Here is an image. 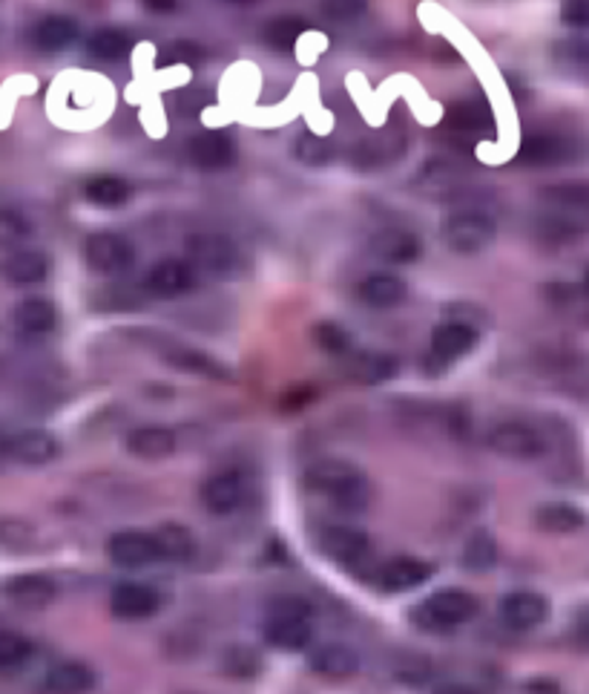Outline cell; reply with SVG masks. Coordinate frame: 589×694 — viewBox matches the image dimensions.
<instances>
[{"label": "cell", "instance_id": "obj_1", "mask_svg": "<svg viewBox=\"0 0 589 694\" xmlns=\"http://www.w3.org/2000/svg\"><path fill=\"white\" fill-rule=\"evenodd\" d=\"M305 488L317 493V496L328 499L340 507L357 510L366 507L371 499V484L366 479V472L354 464L343 462V458H325L317 462L313 467L305 470Z\"/></svg>", "mask_w": 589, "mask_h": 694}, {"label": "cell", "instance_id": "obj_2", "mask_svg": "<svg viewBox=\"0 0 589 694\" xmlns=\"http://www.w3.org/2000/svg\"><path fill=\"white\" fill-rule=\"evenodd\" d=\"M265 640L285 652H299L313 640V611L311 605L285 596L268 608L265 617Z\"/></svg>", "mask_w": 589, "mask_h": 694}, {"label": "cell", "instance_id": "obj_3", "mask_svg": "<svg viewBox=\"0 0 589 694\" xmlns=\"http://www.w3.org/2000/svg\"><path fill=\"white\" fill-rule=\"evenodd\" d=\"M477 614V600L466 591H437L420 603L411 614V620L418 622L420 629L434 631V634H443V631L458 629V626H466L469 620H475Z\"/></svg>", "mask_w": 589, "mask_h": 694}, {"label": "cell", "instance_id": "obj_4", "mask_svg": "<svg viewBox=\"0 0 589 694\" xmlns=\"http://www.w3.org/2000/svg\"><path fill=\"white\" fill-rule=\"evenodd\" d=\"M84 260L90 265V272L115 277V274L130 272L132 263H136V249L121 234L99 231L84 240Z\"/></svg>", "mask_w": 589, "mask_h": 694}, {"label": "cell", "instance_id": "obj_5", "mask_svg": "<svg viewBox=\"0 0 589 694\" xmlns=\"http://www.w3.org/2000/svg\"><path fill=\"white\" fill-rule=\"evenodd\" d=\"M495 223L481 211H458L443 223V240L454 254H477L495 240Z\"/></svg>", "mask_w": 589, "mask_h": 694}, {"label": "cell", "instance_id": "obj_6", "mask_svg": "<svg viewBox=\"0 0 589 694\" xmlns=\"http://www.w3.org/2000/svg\"><path fill=\"white\" fill-rule=\"evenodd\" d=\"M489 446L503 458H512V462H533V458H540L547 453L543 436L535 427L521 421L498 424L489 432Z\"/></svg>", "mask_w": 589, "mask_h": 694}, {"label": "cell", "instance_id": "obj_7", "mask_svg": "<svg viewBox=\"0 0 589 694\" xmlns=\"http://www.w3.org/2000/svg\"><path fill=\"white\" fill-rule=\"evenodd\" d=\"M247 493H251V481H247L245 472L221 470L202 484V505L214 516H228V513L245 505Z\"/></svg>", "mask_w": 589, "mask_h": 694}, {"label": "cell", "instance_id": "obj_8", "mask_svg": "<svg viewBox=\"0 0 589 694\" xmlns=\"http://www.w3.org/2000/svg\"><path fill=\"white\" fill-rule=\"evenodd\" d=\"M320 551L331 563L343 568H357L369 559V537L348 525H328L320 530Z\"/></svg>", "mask_w": 589, "mask_h": 694}, {"label": "cell", "instance_id": "obj_9", "mask_svg": "<svg viewBox=\"0 0 589 694\" xmlns=\"http://www.w3.org/2000/svg\"><path fill=\"white\" fill-rule=\"evenodd\" d=\"M193 282H196V272L184 260H162L144 274V291L156 300L181 298L193 289Z\"/></svg>", "mask_w": 589, "mask_h": 694}, {"label": "cell", "instance_id": "obj_10", "mask_svg": "<svg viewBox=\"0 0 589 694\" xmlns=\"http://www.w3.org/2000/svg\"><path fill=\"white\" fill-rule=\"evenodd\" d=\"M188 254L193 260V268L210 274H228L236 268L239 251L236 245L221 237V234H199L188 240Z\"/></svg>", "mask_w": 589, "mask_h": 694}, {"label": "cell", "instance_id": "obj_11", "mask_svg": "<svg viewBox=\"0 0 589 694\" xmlns=\"http://www.w3.org/2000/svg\"><path fill=\"white\" fill-rule=\"evenodd\" d=\"M107 556L118 568H148L158 563L156 539L144 530H118L110 537Z\"/></svg>", "mask_w": 589, "mask_h": 694}, {"label": "cell", "instance_id": "obj_12", "mask_svg": "<svg viewBox=\"0 0 589 694\" xmlns=\"http://www.w3.org/2000/svg\"><path fill=\"white\" fill-rule=\"evenodd\" d=\"M158 605H162L158 591L144 582H118L110 594V611L118 620H148L158 611Z\"/></svg>", "mask_w": 589, "mask_h": 694}, {"label": "cell", "instance_id": "obj_13", "mask_svg": "<svg viewBox=\"0 0 589 694\" xmlns=\"http://www.w3.org/2000/svg\"><path fill=\"white\" fill-rule=\"evenodd\" d=\"M3 453L17 464H26V467H43V464L55 462L57 453H61V444L52 432L47 430H21L15 432L12 439H7L3 444Z\"/></svg>", "mask_w": 589, "mask_h": 694}, {"label": "cell", "instance_id": "obj_14", "mask_svg": "<svg viewBox=\"0 0 589 694\" xmlns=\"http://www.w3.org/2000/svg\"><path fill=\"white\" fill-rule=\"evenodd\" d=\"M477 346V329L472 323L449 320L440 323L432 335V361L434 364H451L458 357L469 355Z\"/></svg>", "mask_w": 589, "mask_h": 694}, {"label": "cell", "instance_id": "obj_15", "mask_svg": "<svg viewBox=\"0 0 589 694\" xmlns=\"http://www.w3.org/2000/svg\"><path fill=\"white\" fill-rule=\"evenodd\" d=\"M500 614L503 620L517 631L538 629L549 620V600L547 596L535 594V591H512L503 596L500 603Z\"/></svg>", "mask_w": 589, "mask_h": 694}, {"label": "cell", "instance_id": "obj_16", "mask_svg": "<svg viewBox=\"0 0 589 694\" xmlns=\"http://www.w3.org/2000/svg\"><path fill=\"white\" fill-rule=\"evenodd\" d=\"M432 577V565L423 563V559H414V556H397V559H388V563L380 568L376 573V585L388 591V594H402V591H414L426 579Z\"/></svg>", "mask_w": 589, "mask_h": 694}, {"label": "cell", "instance_id": "obj_17", "mask_svg": "<svg viewBox=\"0 0 589 694\" xmlns=\"http://www.w3.org/2000/svg\"><path fill=\"white\" fill-rule=\"evenodd\" d=\"M575 153V144L555 133H529L521 148H517V162L524 165H558Z\"/></svg>", "mask_w": 589, "mask_h": 694}, {"label": "cell", "instance_id": "obj_18", "mask_svg": "<svg viewBox=\"0 0 589 694\" xmlns=\"http://www.w3.org/2000/svg\"><path fill=\"white\" fill-rule=\"evenodd\" d=\"M50 274V256L38 249H21L0 263V277L12 286H38Z\"/></svg>", "mask_w": 589, "mask_h": 694}, {"label": "cell", "instance_id": "obj_19", "mask_svg": "<svg viewBox=\"0 0 589 694\" xmlns=\"http://www.w3.org/2000/svg\"><path fill=\"white\" fill-rule=\"evenodd\" d=\"M3 594L17 608L38 611V608H47V605L55 603L57 591L52 585V579L41 577V573H21V577L9 579L7 585H3Z\"/></svg>", "mask_w": 589, "mask_h": 694}, {"label": "cell", "instance_id": "obj_20", "mask_svg": "<svg viewBox=\"0 0 589 694\" xmlns=\"http://www.w3.org/2000/svg\"><path fill=\"white\" fill-rule=\"evenodd\" d=\"M188 156L193 159V165L205 167V171H221V167H228L233 162L236 148H233L228 133L207 130L190 139Z\"/></svg>", "mask_w": 589, "mask_h": 694}, {"label": "cell", "instance_id": "obj_21", "mask_svg": "<svg viewBox=\"0 0 589 694\" xmlns=\"http://www.w3.org/2000/svg\"><path fill=\"white\" fill-rule=\"evenodd\" d=\"M127 453L141 458V462H162L167 455L176 453V432L167 430V427H158V424H150V427H139L127 436Z\"/></svg>", "mask_w": 589, "mask_h": 694}, {"label": "cell", "instance_id": "obj_22", "mask_svg": "<svg viewBox=\"0 0 589 694\" xmlns=\"http://www.w3.org/2000/svg\"><path fill=\"white\" fill-rule=\"evenodd\" d=\"M78 38H81V29H78V24H75L73 17H64V15L41 17V21L33 26V33H29V41H33V47L41 52L69 50V47L78 41Z\"/></svg>", "mask_w": 589, "mask_h": 694}, {"label": "cell", "instance_id": "obj_23", "mask_svg": "<svg viewBox=\"0 0 589 694\" xmlns=\"http://www.w3.org/2000/svg\"><path fill=\"white\" fill-rule=\"evenodd\" d=\"M308 666H311L320 678L343 680L357 671V666H360V654L345 643H325L320 645V648H313L311 657H308Z\"/></svg>", "mask_w": 589, "mask_h": 694}, {"label": "cell", "instance_id": "obj_24", "mask_svg": "<svg viewBox=\"0 0 589 694\" xmlns=\"http://www.w3.org/2000/svg\"><path fill=\"white\" fill-rule=\"evenodd\" d=\"M357 298L371 308H394L409 298V286L397 274H371L357 286Z\"/></svg>", "mask_w": 589, "mask_h": 694}, {"label": "cell", "instance_id": "obj_25", "mask_svg": "<svg viewBox=\"0 0 589 694\" xmlns=\"http://www.w3.org/2000/svg\"><path fill=\"white\" fill-rule=\"evenodd\" d=\"M371 254L380 256L383 263L406 265L418 260L420 240L406 228H383L371 237Z\"/></svg>", "mask_w": 589, "mask_h": 694}, {"label": "cell", "instance_id": "obj_26", "mask_svg": "<svg viewBox=\"0 0 589 694\" xmlns=\"http://www.w3.org/2000/svg\"><path fill=\"white\" fill-rule=\"evenodd\" d=\"M12 326H15L21 335H29V338H41V335H50L57 323V312L50 300L43 298H29L21 300L15 308H12Z\"/></svg>", "mask_w": 589, "mask_h": 694}, {"label": "cell", "instance_id": "obj_27", "mask_svg": "<svg viewBox=\"0 0 589 694\" xmlns=\"http://www.w3.org/2000/svg\"><path fill=\"white\" fill-rule=\"evenodd\" d=\"M43 686H47L50 694H87L95 686V674H92L90 666H84V663L64 660L47 671Z\"/></svg>", "mask_w": 589, "mask_h": 694}, {"label": "cell", "instance_id": "obj_28", "mask_svg": "<svg viewBox=\"0 0 589 694\" xmlns=\"http://www.w3.org/2000/svg\"><path fill=\"white\" fill-rule=\"evenodd\" d=\"M84 197L87 202L95 207H107V211H115V207H124L132 199V188L130 182H124L121 176L113 174H101L92 176L84 182Z\"/></svg>", "mask_w": 589, "mask_h": 694}, {"label": "cell", "instance_id": "obj_29", "mask_svg": "<svg viewBox=\"0 0 589 694\" xmlns=\"http://www.w3.org/2000/svg\"><path fill=\"white\" fill-rule=\"evenodd\" d=\"M535 525L547 533H575L587 525V516H584L581 507L566 505V502H552V505H543L535 510Z\"/></svg>", "mask_w": 589, "mask_h": 694}, {"label": "cell", "instance_id": "obj_30", "mask_svg": "<svg viewBox=\"0 0 589 694\" xmlns=\"http://www.w3.org/2000/svg\"><path fill=\"white\" fill-rule=\"evenodd\" d=\"M158 547V559H172V563H188L196 554V539L184 525H162L153 533Z\"/></svg>", "mask_w": 589, "mask_h": 694}, {"label": "cell", "instance_id": "obj_31", "mask_svg": "<svg viewBox=\"0 0 589 694\" xmlns=\"http://www.w3.org/2000/svg\"><path fill=\"white\" fill-rule=\"evenodd\" d=\"M305 33V21L296 15H279L273 17L268 26L263 29V38L268 43L270 50L279 52H291L296 47V41L303 38Z\"/></svg>", "mask_w": 589, "mask_h": 694}, {"label": "cell", "instance_id": "obj_32", "mask_svg": "<svg viewBox=\"0 0 589 694\" xmlns=\"http://www.w3.org/2000/svg\"><path fill=\"white\" fill-rule=\"evenodd\" d=\"M463 568L466 570H475V573H483V570L495 568L498 563V545H495V539L486 533V530H477L469 537V542L463 545Z\"/></svg>", "mask_w": 589, "mask_h": 694}, {"label": "cell", "instance_id": "obj_33", "mask_svg": "<svg viewBox=\"0 0 589 694\" xmlns=\"http://www.w3.org/2000/svg\"><path fill=\"white\" fill-rule=\"evenodd\" d=\"M132 47V38L124 29H113V26H107V29H99V33H92L90 35V41H87V50L95 55V59L101 61H118L124 59L127 52H130Z\"/></svg>", "mask_w": 589, "mask_h": 694}, {"label": "cell", "instance_id": "obj_34", "mask_svg": "<svg viewBox=\"0 0 589 694\" xmlns=\"http://www.w3.org/2000/svg\"><path fill=\"white\" fill-rule=\"evenodd\" d=\"M394 373H397V361L392 355H376V352L360 355L351 364V378L360 383H383V380L394 378Z\"/></svg>", "mask_w": 589, "mask_h": 694}, {"label": "cell", "instance_id": "obj_35", "mask_svg": "<svg viewBox=\"0 0 589 694\" xmlns=\"http://www.w3.org/2000/svg\"><path fill=\"white\" fill-rule=\"evenodd\" d=\"M449 125L469 133L486 130V127H491L489 104H483V101H460V104H454L449 110Z\"/></svg>", "mask_w": 589, "mask_h": 694}, {"label": "cell", "instance_id": "obj_36", "mask_svg": "<svg viewBox=\"0 0 589 694\" xmlns=\"http://www.w3.org/2000/svg\"><path fill=\"white\" fill-rule=\"evenodd\" d=\"M0 547L3 551H29L35 547V528L21 516H0Z\"/></svg>", "mask_w": 589, "mask_h": 694}, {"label": "cell", "instance_id": "obj_37", "mask_svg": "<svg viewBox=\"0 0 589 694\" xmlns=\"http://www.w3.org/2000/svg\"><path fill=\"white\" fill-rule=\"evenodd\" d=\"M170 366L176 369H188V373H196V375H207V378H225V366L216 364L214 357L202 355V352H193V349H176L167 355Z\"/></svg>", "mask_w": 589, "mask_h": 694}, {"label": "cell", "instance_id": "obj_38", "mask_svg": "<svg viewBox=\"0 0 589 694\" xmlns=\"http://www.w3.org/2000/svg\"><path fill=\"white\" fill-rule=\"evenodd\" d=\"M294 156L308 167H322L331 162L334 150H331L328 139H322V136H317V133H303L294 144Z\"/></svg>", "mask_w": 589, "mask_h": 694}, {"label": "cell", "instance_id": "obj_39", "mask_svg": "<svg viewBox=\"0 0 589 694\" xmlns=\"http://www.w3.org/2000/svg\"><path fill=\"white\" fill-rule=\"evenodd\" d=\"M33 225L24 214H17L15 207H0V249H12L29 237Z\"/></svg>", "mask_w": 589, "mask_h": 694}, {"label": "cell", "instance_id": "obj_40", "mask_svg": "<svg viewBox=\"0 0 589 694\" xmlns=\"http://www.w3.org/2000/svg\"><path fill=\"white\" fill-rule=\"evenodd\" d=\"M33 654V643L17 631H0V671L15 669Z\"/></svg>", "mask_w": 589, "mask_h": 694}, {"label": "cell", "instance_id": "obj_41", "mask_svg": "<svg viewBox=\"0 0 589 694\" xmlns=\"http://www.w3.org/2000/svg\"><path fill=\"white\" fill-rule=\"evenodd\" d=\"M205 59V50L193 41H176L170 43L167 50L158 55V66H172V64H199Z\"/></svg>", "mask_w": 589, "mask_h": 694}, {"label": "cell", "instance_id": "obj_42", "mask_svg": "<svg viewBox=\"0 0 589 694\" xmlns=\"http://www.w3.org/2000/svg\"><path fill=\"white\" fill-rule=\"evenodd\" d=\"M369 9V0H320V12L331 21H354Z\"/></svg>", "mask_w": 589, "mask_h": 694}, {"label": "cell", "instance_id": "obj_43", "mask_svg": "<svg viewBox=\"0 0 589 694\" xmlns=\"http://www.w3.org/2000/svg\"><path fill=\"white\" fill-rule=\"evenodd\" d=\"M225 669L233 678H251L259 669V660H256V654L251 648H230L228 657H225Z\"/></svg>", "mask_w": 589, "mask_h": 694}, {"label": "cell", "instance_id": "obj_44", "mask_svg": "<svg viewBox=\"0 0 589 694\" xmlns=\"http://www.w3.org/2000/svg\"><path fill=\"white\" fill-rule=\"evenodd\" d=\"M313 338L320 343L325 352H343L348 346V335H345L343 326H336V323H320L317 329H313Z\"/></svg>", "mask_w": 589, "mask_h": 694}, {"label": "cell", "instance_id": "obj_45", "mask_svg": "<svg viewBox=\"0 0 589 694\" xmlns=\"http://www.w3.org/2000/svg\"><path fill=\"white\" fill-rule=\"evenodd\" d=\"M561 21L566 26H587L589 24V0H564L561 3Z\"/></svg>", "mask_w": 589, "mask_h": 694}, {"label": "cell", "instance_id": "obj_46", "mask_svg": "<svg viewBox=\"0 0 589 694\" xmlns=\"http://www.w3.org/2000/svg\"><path fill=\"white\" fill-rule=\"evenodd\" d=\"M150 12H158V15H170L172 9L179 7V0H141Z\"/></svg>", "mask_w": 589, "mask_h": 694}, {"label": "cell", "instance_id": "obj_47", "mask_svg": "<svg viewBox=\"0 0 589 694\" xmlns=\"http://www.w3.org/2000/svg\"><path fill=\"white\" fill-rule=\"evenodd\" d=\"M434 694H481V692L472 686H463V683H446V686H440Z\"/></svg>", "mask_w": 589, "mask_h": 694}, {"label": "cell", "instance_id": "obj_48", "mask_svg": "<svg viewBox=\"0 0 589 694\" xmlns=\"http://www.w3.org/2000/svg\"><path fill=\"white\" fill-rule=\"evenodd\" d=\"M228 3H256V0H228Z\"/></svg>", "mask_w": 589, "mask_h": 694}]
</instances>
